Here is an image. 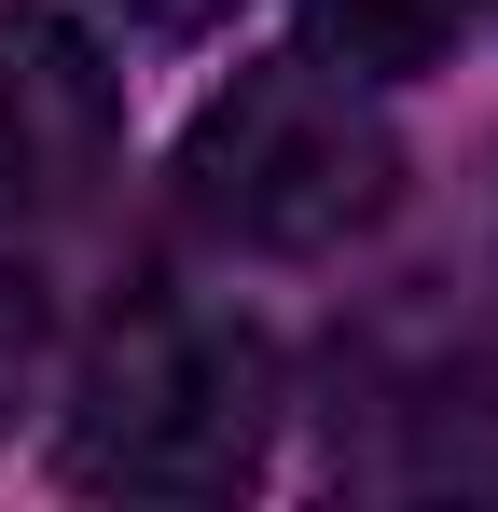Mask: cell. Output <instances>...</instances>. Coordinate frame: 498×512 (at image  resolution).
I'll list each match as a JSON object with an SVG mask.
<instances>
[{"instance_id":"1","label":"cell","mask_w":498,"mask_h":512,"mask_svg":"<svg viewBox=\"0 0 498 512\" xmlns=\"http://www.w3.org/2000/svg\"><path fill=\"white\" fill-rule=\"evenodd\" d=\"M277 443V346L236 305L139 291L111 305L70 374V485L97 499H236Z\"/></svg>"},{"instance_id":"2","label":"cell","mask_w":498,"mask_h":512,"mask_svg":"<svg viewBox=\"0 0 498 512\" xmlns=\"http://www.w3.org/2000/svg\"><path fill=\"white\" fill-rule=\"evenodd\" d=\"M180 208L263 263H332L402 208V139L332 56H263L194 111L180 139Z\"/></svg>"},{"instance_id":"3","label":"cell","mask_w":498,"mask_h":512,"mask_svg":"<svg viewBox=\"0 0 498 512\" xmlns=\"http://www.w3.org/2000/svg\"><path fill=\"white\" fill-rule=\"evenodd\" d=\"M125 153V84L111 56L83 42L70 14L42 0H0V236L28 222H70L83 194Z\"/></svg>"},{"instance_id":"4","label":"cell","mask_w":498,"mask_h":512,"mask_svg":"<svg viewBox=\"0 0 498 512\" xmlns=\"http://www.w3.org/2000/svg\"><path fill=\"white\" fill-rule=\"evenodd\" d=\"M332 471L388 499H498V374L485 360L374 374L360 416H332Z\"/></svg>"},{"instance_id":"5","label":"cell","mask_w":498,"mask_h":512,"mask_svg":"<svg viewBox=\"0 0 498 512\" xmlns=\"http://www.w3.org/2000/svg\"><path fill=\"white\" fill-rule=\"evenodd\" d=\"M471 28V0H305V56L360 70V84H402V70H443Z\"/></svg>"},{"instance_id":"6","label":"cell","mask_w":498,"mask_h":512,"mask_svg":"<svg viewBox=\"0 0 498 512\" xmlns=\"http://www.w3.org/2000/svg\"><path fill=\"white\" fill-rule=\"evenodd\" d=\"M42 360H56V305H42V277H28V250L0 236V429L42 402Z\"/></svg>"},{"instance_id":"7","label":"cell","mask_w":498,"mask_h":512,"mask_svg":"<svg viewBox=\"0 0 498 512\" xmlns=\"http://www.w3.org/2000/svg\"><path fill=\"white\" fill-rule=\"evenodd\" d=\"M111 14H125V28H153V42H194V28H222L236 0H111Z\"/></svg>"}]
</instances>
